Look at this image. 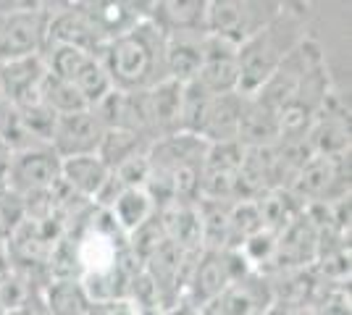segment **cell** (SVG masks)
I'll list each match as a JSON object with an SVG mask.
<instances>
[{"label":"cell","instance_id":"cell-23","mask_svg":"<svg viewBox=\"0 0 352 315\" xmlns=\"http://www.w3.org/2000/svg\"><path fill=\"white\" fill-rule=\"evenodd\" d=\"M43 100L45 105L58 113V116H66V113H79V110H87L89 105L87 100L79 95V90L74 87L72 82L66 79H58V76L47 74L43 82Z\"/></svg>","mask_w":352,"mask_h":315},{"label":"cell","instance_id":"cell-20","mask_svg":"<svg viewBox=\"0 0 352 315\" xmlns=\"http://www.w3.org/2000/svg\"><path fill=\"white\" fill-rule=\"evenodd\" d=\"M105 210L111 213V218L116 221L118 229L126 231V234L134 231L140 224H145L147 218L155 213L150 197L145 195V189H124Z\"/></svg>","mask_w":352,"mask_h":315},{"label":"cell","instance_id":"cell-1","mask_svg":"<svg viewBox=\"0 0 352 315\" xmlns=\"http://www.w3.org/2000/svg\"><path fill=\"white\" fill-rule=\"evenodd\" d=\"M100 63L111 79L113 90L140 92L150 90L166 79V63H163V32L142 19L134 30L111 40L100 50Z\"/></svg>","mask_w":352,"mask_h":315},{"label":"cell","instance_id":"cell-8","mask_svg":"<svg viewBox=\"0 0 352 315\" xmlns=\"http://www.w3.org/2000/svg\"><path fill=\"white\" fill-rule=\"evenodd\" d=\"M236 50L239 45L221 40L206 32L203 40V66L197 71V84L208 95H229L236 92L239 84V66H236Z\"/></svg>","mask_w":352,"mask_h":315},{"label":"cell","instance_id":"cell-16","mask_svg":"<svg viewBox=\"0 0 352 315\" xmlns=\"http://www.w3.org/2000/svg\"><path fill=\"white\" fill-rule=\"evenodd\" d=\"M226 286H229V279H226V270H223L221 253H208V250H203L197 255L192 279L190 284H187V289H190V302L200 310V307H206L208 302L219 300L221 292Z\"/></svg>","mask_w":352,"mask_h":315},{"label":"cell","instance_id":"cell-3","mask_svg":"<svg viewBox=\"0 0 352 315\" xmlns=\"http://www.w3.org/2000/svg\"><path fill=\"white\" fill-rule=\"evenodd\" d=\"M50 3H0V63L43 56Z\"/></svg>","mask_w":352,"mask_h":315},{"label":"cell","instance_id":"cell-15","mask_svg":"<svg viewBox=\"0 0 352 315\" xmlns=\"http://www.w3.org/2000/svg\"><path fill=\"white\" fill-rule=\"evenodd\" d=\"M108 176H111V171L105 168V163L98 155H79V158L60 161V181L89 202H95L98 195L103 192Z\"/></svg>","mask_w":352,"mask_h":315},{"label":"cell","instance_id":"cell-21","mask_svg":"<svg viewBox=\"0 0 352 315\" xmlns=\"http://www.w3.org/2000/svg\"><path fill=\"white\" fill-rule=\"evenodd\" d=\"M258 231H263V224H261V213H258L255 200L232 202V208H229V247L226 250H239Z\"/></svg>","mask_w":352,"mask_h":315},{"label":"cell","instance_id":"cell-24","mask_svg":"<svg viewBox=\"0 0 352 315\" xmlns=\"http://www.w3.org/2000/svg\"><path fill=\"white\" fill-rule=\"evenodd\" d=\"M34 286L16 270H8L6 276H0V315L16 313L21 307H27L34 300Z\"/></svg>","mask_w":352,"mask_h":315},{"label":"cell","instance_id":"cell-18","mask_svg":"<svg viewBox=\"0 0 352 315\" xmlns=\"http://www.w3.org/2000/svg\"><path fill=\"white\" fill-rule=\"evenodd\" d=\"M150 148V139L137 132H126V129H103V139L98 145V158L105 163L108 171H113L124 161H129L134 155H145Z\"/></svg>","mask_w":352,"mask_h":315},{"label":"cell","instance_id":"cell-14","mask_svg":"<svg viewBox=\"0 0 352 315\" xmlns=\"http://www.w3.org/2000/svg\"><path fill=\"white\" fill-rule=\"evenodd\" d=\"M150 21L163 34H179V32H206V0H168V3H153L150 5Z\"/></svg>","mask_w":352,"mask_h":315},{"label":"cell","instance_id":"cell-5","mask_svg":"<svg viewBox=\"0 0 352 315\" xmlns=\"http://www.w3.org/2000/svg\"><path fill=\"white\" fill-rule=\"evenodd\" d=\"M6 176L11 192L16 195L34 189H53L60 179V158L47 145H34L11 155Z\"/></svg>","mask_w":352,"mask_h":315},{"label":"cell","instance_id":"cell-12","mask_svg":"<svg viewBox=\"0 0 352 315\" xmlns=\"http://www.w3.org/2000/svg\"><path fill=\"white\" fill-rule=\"evenodd\" d=\"M166 240L182 253H203V221L197 202H174L158 210Z\"/></svg>","mask_w":352,"mask_h":315},{"label":"cell","instance_id":"cell-7","mask_svg":"<svg viewBox=\"0 0 352 315\" xmlns=\"http://www.w3.org/2000/svg\"><path fill=\"white\" fill-rule=\"evenodd\" d=\"M47 76L43 56L30 58H16L0 63V92L3 100L14 108L45 103L43 100V82Z\"/></svg>","mask_w":352,"mask_h":315},{"label":"cell","instance_id":"cell-25","mask_svg":"<svg viewBox=\"0 0 352 315\" xmlns=\"http://www.w3.org/2000/svg\"><path fill=\"white\" fill-rule=\"evenodd\" d=\"M245 145L242 142H216L208 145L206 158H203V168L208 171H239V165L245 161Z\"/></svg>","mask_w":352,"mask_h":315},{"label":"cell","instance_id":"cell-13","mask_svg":"<svg viewBox=\"0 0 352 315\" xmlns=\"http://www.w3.org/2000/svg\"><path fill=\"white\" fill-rule=\"evenodd\" d=\"M281 139L279 113L258 103L255 97H245L242 105V119H239V132L236 142L245 148H271Z\"/></svg>","mask_w":352,"mask_h":315},{"label":"cell","instance_id":"cell-11","mask_svg":"<svg viewBox=\"0 0 352 315\" xmlns=\"http://www.w3.org/2000/svg\"><path fill=\"white\" fill-rule=\"evenodd\" d=\"M242 105H245V97L236 95V92L213 95L208 100L206 116H203V124L197 129V137H203L208 145L236 139L239 119H242Z\"/></svg>","mask_w":352,"mask_h":315},{"label":"cell","instance_id":"cell-19","mask_svg":"<svg viewBox=\"0 0 352 315\" xmlns=\"http://www.w3.org/2000/svg\"><path fill=\"white\" fill-rule=\"evenodd\" d=\"M43 305L50 315H85L89 300L79 279H50L45 286Z\"/></svg>","mask_w":352,"mask_h":315},{"label":"cell","instance_id":"cell-22","mask_svg":"<svg viewBox=\"0 0 352 315\" xmlns=\"http://www.w3.org/2000/svg\"><path fill=\"white\" fill-rule=\"evenodd\" d=\"M163 242H168V240H166V231H163V221L158 210L147 218L145 224H140L134 231L126 234V247H129V253H132L142 266L161 250Z\"/></svg>","mask_w":352,"mask_h":315},{"label":"cell","instance_id":"cell-4","mask_svg":"<svg viewBox=\"0 0 352 315\" xmlns=\"http://www.w3.org/2000/svg\"><path fill=\"white\" fill-rule=\"evenodd\" d=\"M279 3H250V0H213L206 11V32L234 45L248 43L252 34L268 27L276 14Z\"/></svg>","mask_w":352,"mask_h":315},{"label":"cell","instance_id":"cell-6","mask_svg":"<svg viewBox=\"0 0 352 315\" xmlns=\"http://www.w3.org/2000/svg\"><path fill=\"white\" fill-rule=\"evenodd\" d=\"M100 139H103V126L95 119L92 108H87V110L66 113L56 119L53 135H50V150L60 161L79 158V155H95Z\"/></svg>","mask_w":352,"mask_h":315},{"label":"cell","instance_id":"cell-10","mask_svg":"<svg viewBox=\"0 0 352 315\" xmlns=\"http://www.w3.org/2000/svg\"><path fill=\"white\" fill-rule=\"evenodd\" d=\"M203 40H206V32L163 34L166 79H174L179 84H190L197 79V71L203 66Z\"/></svg>","mask_w":352,"mask_h":315},{"label":"cell","instance_id":"cell-9","mask_svg":"<svg viewBox=\"0 0 352 315\" xmlns=\"http://www.w3.org/2000/svg\"><path fill=\"white\" fill-rule=\"evenodd\" d=\"M208 142L203 137L190 132H176V135L153 139L147 148V163L153 171L174 174L182 165H203Z\"/></svg>","mask_w":352,"mask_h":315},{"label":"cell","instance_id":"cell-27","mask_svg":"<svg viewBox=\"0 0 352 315\" xmlns=\"http://www.w3.org/2000/svg\"><path fill=\"white\" fill-rule=\"evenodd\" d=\"M321 315H350V300L344 292H334L321 302Z\"/></svg>","mask_w":352,"mask_h":315},{"label":"cell","instance_id":"cell-28","mask_svg":"<svg viewBox=\"0 0 352 315\" xmlns=\"http://www.w3.org/2000/svg\"><path fill=\"white\" fill-rule=\"evenodd\" d=\"M11 192V187H8V176H6V168H0V197L8 195Z\"/></svg>","mask_w":352,"mask_h":315},{"label":"cell","instance_id":"cell-26","mask_svg":"<svg viewBox=\"0 0 352 315\" xmlns=\"http://www.w3.org/2000/svg\"><path fill=\"white\" fill-rule=\"evenodd\" d=\"M116 181L124 187V189H142L145 187L147 176H150V163H147V152L145 155H134L129 161H124V163L113 168L111 171Z\"/></svg>","mask_w":352,"mask_h":315},{"label":"cell","instance_id":"cell-17","mask_svg":"<svg viewBox=\"0 0 352 315\" xmlns=\"http://www.w3.org/2000/svg\"><path fill=\"white\" fill-rule=\"evenodd\" d=\"M308 142L313 155L323 158H339L350 152V116L347 113H331V116H316L308 129Z\"/></svg>","mask_w":352,"mask_h":315},{"label":"cell","instance_id":"cell-2","mask_svg":"<svg viewBox=\"0 0 352 315\" xmlns=\"http://www.w3.org/2000/svg\"><path fill=\"white\" fill-rule=\"evenodd\" d=\"M297 32V19L289 11H279L276 19L263 27L258 34H252L248 43H242L236 50V66H239V84L236 95L252 97L279 69L281 58L292 50L302 37Z\"/></svg>","mask_w":352,"mask_h":315}]
</instances>
